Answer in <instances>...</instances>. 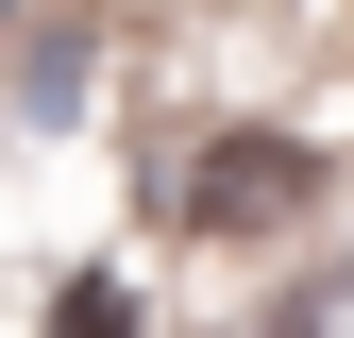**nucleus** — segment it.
<instances>
[{"mask_svg": "<svg viewBox=\"0 0 354 338\" xmlns=\"http://www.w3.org/2000/svg\"><path fill=\"white\" fill-rule=\"evenodd\" d=\"M270 203H304V152H270V136H236L203 169V220H270Z\"/></svg>", "mask_w": 354, "mask_h": 338, "instance_id": "1", "label": "nucleus"}, {"mask_svg": "<svg viewBox=\"0 0 354 338\" xmlns=\"http://www.w3.org/2000/svg\"><path fill=\"white\" fill-rule=\"evenodd\" d=\"M51 338H136V305H118V287H68V321Z\"/></svg>", "mask_w": 354, "mask_h": 338, "instance_id": "2", "label": "nucleus"}]
</instances>
